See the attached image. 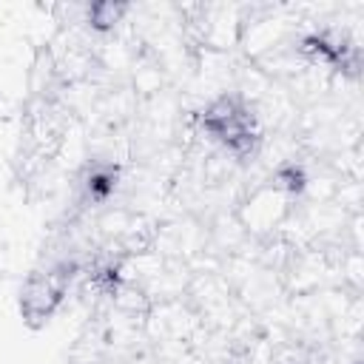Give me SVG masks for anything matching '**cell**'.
Returning a JSON list of instances; mask_svg holds the SVG:
<instances>
[{"instance_id": "1", "label": "cell", "mask_w": 364, "mask_h": 364, "mask_svg": "<svg viewBox=\"0 0 364 364\" xmlns=\"http://www.w3.org/2000/svg\"><path fill=\"white\" fill-rule=\"evenodd\" d=\"M208 128L222 136L228 145L239 148V145H250V122H247V114L239 111L233 102H219L216 108L208 111Z\"/></svg>"}, {"instance_id": "2", "label": "cell", "mask_w": 364, "mask_h": 364, "mask_svg": "<svg viewBox=\"0 0 364 364\" xmlns=\"http://www.w3.org/2000/svg\"><path fill=\"white\" fill-rule=\"evenodd\" d=\"M60 293H63V276L48 273L46 279H34L28 284V290L23 296V304L31 316H43V313L51 310V304L60 299Z\"/></svg>"}]
</instances>
